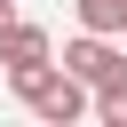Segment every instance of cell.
Wrapping results in <instances>:
<instances>
[{"label": "cell", "instance_id": "obj_1", "mask_svg": "<svg viewBox=\"0 0 127 127\" xmlns=\"http://www.w3.org/2000/svg\"><path fill=\"white\" fill-rule=\"evenodd\" d=\"M64 71L87 79V87H119L127 79V48H111L103 32H79V40H64Z\"/></svg>", "mask_w": 127, "mask_h": 127}, {"label": "cell", "instance_id": "obj_2", "mask_svg": "<svg viewBox=\"0 0 127 127\" xmlns=\"http://www.w3.org/2000/svg\"><path fill=\"white\" fill-rule=\"evenodd\" d=\"M32 111H40L48 127H71V119L87 111V79H71V71H56V79H48L40 95H32Z\"/></svg>", "mask_w": 127, "mask_h": 127}, {"label": "cell", "instance_id": "obj_3", "mask_svg": "<svg viewBox=\"0 0 127 127\" xmlns=\"http://www.w3.org/2000/svg\"><path fill=\"white\" fill-rule=\"evenodd\" d=\"M40 56H56L40 24H8V32H0V64H40Z\"/></svg>", "mask_w": 127, "mask_h": 127}, {"label": "cell", "instance_id": "obj_4", "mask_svg": "<svg viewBox=\"0 0 127 127\" xmlns=\"http://www.w3.org/2000/svg\"><path fill=\"white\" fill-rule=\"evenodd\" d=\"M71 8H79V24H87V32L127 40V0H71Z\"/></svg>", "mask_w": 127, "mask_h": 127}, {"label": "cell", "instance_id": "obj_5", "mask_svg": "<svg viewBox=\"0 0 127 127\" xmlns=\"http://www.w3.org/2000/svg\"><path fill=\"white\" fill-rule=\"evenodd\" d=\"M56 71H64V64H56V56H40V64H8V87H16V95H24V103H32V95H40V87H48V79H56Z\"/></svg>", "mask_w": 127, "mask_h": 127}, {"label": "cell", "instance_id": "obj_6", "mask_svg": "<svg viewBox=\"0 0 127 127\" xmlns=\"http://www.w3.org/2000/svg\"><path fill=\"white\" fill-rule=\"evenodd\" d=\"M95 119L103 127H127V79L119 87H95Z\"/></svg>", "mask_w": 127, "mask_h": 127}, {"label": "cell", "instance_id": "obj_7", "mask_svg": "<svg viewBox=\"0 0 127 127\" xmlns=\"http://www.w3.org/2000/svg\"><path fill=\"white\" fill-rule=\"evenodd\" d=\"M8 24H16V0H0V32H8Z\"/></svg>", "mask_w": 127, "mask_h": 127}]
</instances>
